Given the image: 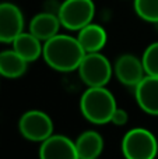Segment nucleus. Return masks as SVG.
Listing matches in <instances>:
<instances>
[{
	"label": "nucleus",
	"mask_w": 158,
	"mask_h": 159,
	"mask_svg": "<svg viewBox=\"0 0 158 159\" xmlns=\"http://www.w3.org/2000/svg\"><path fill=\"white\" fill-rule=\"evenodd\" d=\"M86 56L83 46L77 38L58 34L44 42L42 57L50 69L60 73H70L78 69Z\"/></svg>",
	"instance_id": "f257e3e1"
},
{
	"label": "nucleus",
	"mask_w": 158,
	"mask_h": 159,
	"mask_svg": "<svg viewBox=\"0 0 158 159\" xmlns=\"http://www.w3.org/2000/svg\"><path fill=\"white\" fill-rule=\"evenodd\" d=\"M116 107V99L105 87H88L80 99L81 113L94 124L109 123Z\"/></svg>",
	"instance_id": "f03ea898"
},
{
	"label": "nucleus",
	"mask_w": 158,
	"mask_h": 159,
	"mask_svg": "<svg viewBox=\"0 0 158 159\" xmlns=\"http://www.w3.org/2000/svg\"><path fill=\"white\" fill-rule=\"evenodd\" d=\"M122 152L128 159H153L158 152L156 135L142 127L129 130L122 140Z\"/></svg>",
	"instance_id": "7ed1b4c3"
},
{
	"label": "nucleus",
	"mask_w": 158,
	"mask_h": 159,
	"mask_svg": "<svg viewBox=\"0 0 158 159\" xmlns=\"http://www.w3.org/2000/svg\"><path fill=\"white\" fill-rule=\"evenodd\" d=\"M77 70L87 87H105L112 77L111 63L100 52L86 53Z\"/></svg>",
	"instance_id": "20e7f679"
},
{
	"label": "nucleus",
	"mask_w": 158,
	"mask_h": 159,
	"mask_svg": "<svg viewBox=\"0 0 158 159\" xmlns=\"http://www.w3.org/2000/svg\"><path fill=\"white\" fill-rule=\"evenodd\" d=\"M95 6L92 0H64L59 8L58 17L62 25L70 31H80L92 22Z\"/></svg>",
	"instance_id": "39448f33"
},
{
	"label": "nucleus",
	"mask_w": 158,
	"mask_h": 159,
	"mask_svg": "<svg viewBox=\"0 0 158 159\" xmlns=\"http://www.w3.org/2000/svg\"><path fill=\"white\" fill-rule=\"evenodd\" d=\"M18 130L25 140L42 143L53 134V123L49 115L42 110H28L20 117Z\"/></svg>",
	"instance_id": "423d86ee"
},
{
	"label": "nucleus",
	"mask_w": 158,
	"mask_h": 159,
	"mask_svg": "<svg viewBox=\"0 0 158 159\" xmlns=\"http://www.w3.org/2000/svg\"><path fill=\"white\" fill-rule=\"evenodd\" d=\"M24 31V16L18 6L10 2L0 3V42L13 43Z\"/></svg>",
	"instance_id": "0eeeda50"
},
{
	"label": "nucleus",
	"mask_w": 158,
	"mask_h": 159,
	"mask_svg": "<svg viewBox=\"0 0 158 159\" xmlns=\"http://www.w3.org/2000/svg\"><path fill=\"white\" fill-rule=\"evenodd\" d=\"M114 71L119 82L126 87H134L144 78L146 71L143 67L142 59L136 57L134 55H122L115 61Z\"/></svg>",
	"instance_id": "6e6552de"
},
{
	"label": "nucleus",
	"mask_w": 158,
	"mask_h": 159,
	"mask_svg": "<svg viewBox=\"0 0 158 159\" xmlns=\"http://www.w3.org/2000/svg\"><path fill=\"white\" fill-rule=\"evenodd\" d=\"M39 157L42 159H76V143L62 134H52L39 147Z\"/></svg>",
	"instance_id": "1a4fd4ad"
},
{
	"label": "nucleus",
	"mask_w": 158,
	"mask_h": 159,
	"mask_svg": "<svg viewBox=\"0 0 158 159\" xmlns=\"http://www.w3.org/2000/svg\"><path fill=\"white\" fill-rule=\"evenodd\" d=\"M134 95L143 112L158 116V77L146 74L134 88Z\"/></svg>",
	"instance_id": "9d476101"
},
{
	"label": "nucleus",
	"mask_w": 158,
	"mask_h": 159,
	"mask_svg": "<svg viewBox=\"0 0 158 159\" xmlns=\"http://www.w3.org/2000/svg\"><path fill=\"white\" fill-rule=\"evenodd\" d=\"M62 22L58 16L50 13H39L30 21V32L39 41L46 42L59 34Z\"/></svg>",
	"instance_id": "9b49d317"
},
{
	"label": "nucleus",
	"mask_w": 158,
	"mask_h": 159,
	"mask_svg": "<svg viewBox=\"0 0 158 159\" xmlns=\"http://www.w3.org/2000/svg\"><path fill=\"white\" fill-rule=\"evenodd\" d=\"M76 143L77 158L80 159H95L101 155L104 149L102 135L94 130H87L78 135Z\"/></svg>",
	"instance_id": "f8f14e48"
},
{
	"label": "nucleus",
	"mask_w": 158,
	"mask_h": 159,
	"mask_svg": "<svg viewBox=\"0 0 158 159\" xmlns=\"http://www.w3.org/2000/svg\"><path fill=\"white\" fill-rule=\"evenodd\" d=\"M77 39L80 42V45L83 46L84 52L94 53L101 52V49L105 46L108 36H106V31L101 25L90 22L88 25H86L84 28H81L78 31Z\"/></svg>",
	"instance_id": "ddd939ff"
},
{
	"label": "nucleus",
	"mask_w": 158,
	"mask_h": 159,
	"mask_svg": "<svg viewBox=\"0 0 158 159\" xmlns=\"http://www.w3.org/2000/svg\"><path fill=\"white\" fill-rule=\"evenodd\" d=\"M13 49L24 60L31 63V61L38 60L42 56L44 45H42V41H39L35 35H32L31 32H24L22 31L13 41Z\"/></svg>",
	"instance_id": "4468645a"
},
{
	"label": "nucleus",
	"mask_w": 158,
	"mask_h": 159,
	"mask_svg": "<svg viewBox=\"0 0 158 159\" xmlns=\"http://www.w3.org/2000/svg\"><path fill=\"white\" fill-rule=\"evenodd\" d=\"M28 61L14 49L0 52V75L6 78H18L27 71Z\"/></svg>",
	"instance_id": "2eb2a0df"
},
{
	"label": "nucleus",
	"mask_w": 158,
	"mask_h": 159,
	"mask_svg": "<svg viewBox=\"0 0 158 159\" xmlns=\"http://www.w3.org/2000/svg\"><path fill=\"white\" fill-rule=\"evenodd\" d=\"M134 11L147 22H158V0H134Z\"/></svg>",
	"instance_id": "dca6fc26"
},
{
	"label": "nucleus",
	"mask_w": 158,
	"mask_h": 159,
	"mask_svg": "<svg viewBox=\"0 0 158 159\" xmlns=\"http://www.w3.org/2000/svg\"><path fill=\"white\" fill-rule=\"evenodd\" d=\"M142 61L146 74L158 77V42H154L148 48H146Z\"/></svg>",
	"instance_id": "f3484780"
},
{
	"label": "nucleus",
	"mask_w": 158,
	"mask_h": 159,
	"mask_svg": "<svg viewBox=\"0 0 158 159\" xmlns=\"http://www.w3.org/2000/svg\"><path fill=\"white\" fill-rule=\"evenodd\" d=\"M129 120V116H128V112L123 109H119L116 107V110L114 112L112 115V119H111V123L115 124V126H125Z\"/></svg>",
	"instance_id": "a211bd4d"
}]
</instances>
